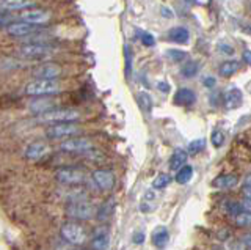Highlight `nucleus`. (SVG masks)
Wrapping results in <instances>:
<instances>
[{
	"label": "nucleus",
	"instance_id": "1",
	"mask_svg": "<svg viewBox=\"0 0 251 250\" xmlns=\"http://www.w3.org/2000/svg\"><path fill=\"white\" fill-rule=\"evenodd\" d=\"M61 83L57 79H36L25 85L24 93L28 96H53L61 91Z\"/></svg>",
	"mask_w": 251,
	"mask_h": 250
},
{
	"label": "nucleus",
	"instance_id": "2",
	"mask_svg": "<svg viewBox=\"0 0 251 250\" xmlns=\"http://www.w3.org/2000/svg\"><path fill=\"white\" fill-rule=\"evenodd\" d=\"M61 238L66 242L73 246H83L86 241H88V233L83 228L80 223L77 222H66L61 225L60 228Z\"/></svg>",
	"mask_w": 251,
	"mask_h": 250
},
{
	"label": "nucleus",
	"instance_id": "3",
	"mask_svg": "<svg viewBox=\"0 0 251 250\" xmlns=\"http://www.w3.org/2000/svg\"><path fill=\"white\" fill-rule=\"evenodd\" d=\"M96 206L85 200H74L66 206L68 217L74 219V221H90L91 217L96 216Z\"/></svg>",
	"mask_w": 251,
	"mask_h": 250
},
{
	"label": "nucleus",
	"instance_id": "4",
	"mask_svg": "<svg viewBox=\"0 0 251 250\" xmlns=\"http://www.w3.org/2000/svg\"><path fill=\"white\" fill-rule=\"evenodd\" d=\"M80 120V112L74 109H52L43 113H38V121L41 123H63Z\"/></svg>",
	"mask_w": 251,
	"mask_h": 250
},
{
	"label": "nucleus",
	"instance_id": "5",
	"mask_svg": "<svg viewBox=\"0 0 251 250\" xmlns=\"http://www.w3.org/2000/svg\"><path fill=\"white\" fill-rule=\"evenodd\" d=\"M80 132V128L77 126L75 121H63L53 123L52 126L46 129V137L49 139H69L74 137Z\"/></svg>",
	"mask_w": 251,
	"mask_h": 250
},
{
	"label": "nucleus",
	"instance_id": "6",
	"mask_svg": "<svg viewBox=\"0 0 251 250\" xmlns=\"http://www.w3.org/2000/svg\"><path fill=\"white\" fill-rule=\"evenodd\" d=\"M60 150L73 154H88L91 150H94V145L86 137H69L60 143Z\"/></svg>",
	"mask_w": 251,
	"mask_h": 250
},
{
	"label": "nucleus",
	"instance_id": "7",
	"mask_svg": "<svg viewBox=\"0 0 251 250\" xmlns=\"http://www.w3.org/2000/svg\"><path fill=\"white\" fill-rule=\"evenodd\" d=\"M55 52V48L46 43H25L19 48V54L28 58H44Z\"/></svg>",
	"mask_w": 251,
	"mask_h": 250
},
{
	"label": "nucleus",
	"instance_id": "8",
	"mask_svg": "<svg viewBox=\"0 0 251 250\" xmlns=\"http://www.w3.org/2000/svg\"><path fill=\"white\" fill-rule=\"evenodd\" d=\"M57 181L66 186H75V184H82L85 181V173L80 168H74V167H65V168H58L57 173H55Z\"/></svg>",
	"mask_w": 251,
	"mask_h": 250
},
{
	"label": "nucleus",
	"instance_id": "9",
	"mask_svg": "<svg viewBox=\"0 0 251 250\" xmlns=\"http://www.w3.org/2000/svg\"><path fill=\"white\" fill-rule=\"evenodd\" d=\"M41 28L38 24H31V22H27V21H19V22H13L6 27V32L10 33L11 36H19V38H24V36H28L31 33L38 32V30Z\"/></svg>",
	"mask_w": 251,
	"mask_h": 250
},
{
	"label": "nucleus",
	"instance_id": "10",
	"mask_svg": "<svg viewBox=\"0 0 251 250\" xmlns=\"http://www.w3.org/2000/svg\"><path fill=\"white\" fill-rule=\"evenodd\" d=\"M19 19L31 22V24L43 26L50 19V13L46 10H41V8H27L19 14Z\"/></svg>",
	"mask_w": 251,
	"mask_h": 250
},
{
	"label": "nucleus",
	"instance_id": "11",
	"mask_svg": "<svg viewBox=\"0 0 251 250\" xmlns=\"http://www.w3.org/2000/svg\"><path fill=\"white\" fill-rule=\"evenodd\" d=\"M93 181L100 191L108 192V191H112L115 186V176L110 170H96L93 173Z\"/></svg>",
	"mask_w": 251,
	"mask_h": 250
},
{
	"label": "nucleus",
	"instance_id": "12",
	"mask_svg": "<svg viewBox=\"0 0 251 250\" xmlns=\"http://www.w3.org/2000/svg\"><path fill=\"white\" fill-rule=\"evenodd\" d=\"M49 153H50V146L46 142H33L24 150V156L30 161H39L46 158Z\"/></svg>",
	"mask_w": 251,
	"mask_h": 250
},
{
	"label": "nucleus",
	"instance_id": "13",
	"mask_svg": "<svg viewBox=\"0 0 251 250\" xmlns=\"http://www.w3.org/2000/svg\"><path fill=\"white\" fill-rule=\"evenodd\" d=\"M61 74V68L55 63H46L39 65L33 69V76L38 79H57Z\"/></svg>",
	"mask_w": 251,
	"mask_h": 250
},
{
	"label": "nucleus",
	"instance_id": "14",
	"mask_svg": "<svg viewBox=\"0 0 251 250\" xmlns=\"http://www.w3.org/2000/svg\"><path fill=\"white\" fill-rule=\"evenodd\" d=\"M223 103H225V107L232 111V109H237L242 106L243 103V95L239 88H227L223 95Z\"/></svg>",
	"mask_w": 251,
	"mask_h": 250
},
{
	"label": "nucleus",
	"instance_id": "15",
	"mask_svg": "<svg viewBox=\"0 0 251 250\" xmlns=\"http://www.w3.org/2000/svg\"><path fill=\"white\" fill-rule=\"evenodd\" d=\"M108 241H110V233L105 226H99V228L93 233V238H91V247L93 249H107L108 247Z\"/></svg>",
	"mask_w": 251,
	"mask_h": 250
},
{
	"label": "nucleus",
	"instance_id": "16",
	"mask_svg": "<svg viewBox=\"0 0 251 250\" xmlns=\"http://www.w3.org/2000/svg\"><path fill=\"white\" fill-rule=\"evenodd\" d=\"M57 104H58L57 101H55L53 98H50V96H38V99L30 104V109L35 113H43V112H47V111H52V109H55V106H57Z\"/></svg>",
	"mask_w": 251,
	"mask_h": 250
},
{
	"label": "nucleus",
	"instance_id": "17",
	"mask_svg": "<svg viewBox=\"0 0 251 250\" xmlns=\"http://www.w3.org/2000/svg\"><path fill=\"white\" fill-rule=\"evenodd\" d=\"M239 183V178L232 175V173H226V175H220L217 176L214 181H212V186L217 187V189H232Z\"/></svg>",
	"mask_w": 251,
	"mask_h": 250
},
{
	"label": "nucleus",
	"instance_id": "18",
	"mask_svg": "<svg viewBox=\"0 0 251 250\" xmlns=\"http://www.w3.org/2000/svg\"><path fill=\"white\" fill-rule=\"evenodd\" d=\"M30 6H33L31 0H0V8L6 11L27 10Z\"/></svg>",
	"mask_w": 251,
	"mask_h": 250
},
{
	"label": "nucleus",
	"instance_id": "19",
	"mask_svg": "<svg viewBox=\"0 0 251 250\" xmlns=\"http://www.w3.org/2000/svg\"><path fill=\"white\" fill-rule=\"evenodd\" d=\"M195 101H196V95L190 88H180L175 95V103L177 106H192Z\"/></svg>",
	"mask_w": 251,
	"mask_h": 250
},
{
	"label": "nucleus",
	"instance_id": "20",
	"mask_svg": "<svg viewBox=\"0 0 251 250\" xmlns=\"http://www.w3.org/2000/svg\"><path fill=\"white\" fill-rule=\"evenodd\" d=\"M168 38H170V41L185 44L188 41V38H190V33H188V30L185 27H175L168 32Z\"/></svg>",
	"mask_w": 251,
	"mask_h": 250
},
{
	"label": "nucleus",
	"instance_id": "21",
	"mask_svg": "<svg viewBox=\"0 0 251 250\" xmlns=\"http://www.w3.org/2000/svg\"><path fill=\"white\" fill-rule=\"evenodd\" d=\"M168 239H170L168 230L165 226H157L152 233V244L155 247H165L168 244Z\"/></svg>",
	"mask_w": 251,
	"mask_h": 250
},
{
	"label": "nucleus",
	"instance_id": "22",
	"mask_svg": "<svg viewBox=\"0 0 251 250\" xmlns=\"http://www.w3.org/2000/svg\"><path fill=\"white\" fill-rule=\"evenodd\" d=\"M188 159V153L184 150H176L171 154L170 158V168L171 170H179L182 166H185V162Z\"/></svg>",
	"mask_w": 251,
	"mask_h": 250
},
{
	"label": "nucleus",
	"instance_id": "23",
	"mask_svg": "<svg viewBox=\"0 0 251 250\" xmlns=\"http://www.w3.org/2000/svg\"><path fill=\"white\" fill-rule=\"evenodd\" d=\"M200 61L198 60H188L185 61V65L180 66V74H182L185 79H190V77H195L200 73Z\"/></svg>",
	"mask_w": 251,
	"mask_h": 250
},
{
	"label": "nucleus",
	"instance_id": "24",
	"mask_svg": "<svg viewBox=\"0 0 251 250\" xmlns=\"http://www.w3.org/2000/svg\"><path fill=\"white\" fill-rule=\"evenodd\" d=\"M239 69H240V61L229 60V61H225V63L220 65L218 73H220V76H223V77H229V76L237 73Z\"/></svg>",
	"mask_w": 251,
	"mask_h": 250
},
{
	"label": "nucleus",
	"instance_id": "25",
	"mask_svg": "<svg viewBox=\"0 0 251 250\" xmlns=\"http://www.w3.org/2000/svg\"><path fill=\"white\" fill-rule=\"evenodd\" d=\"M113 208H115V201H113V198L107 200V201L104 203V205H102V206L98 209V213H96V216H98L99 221H107V219H108L110 216H112Z\"/></svg>",
	"mask_w": 251,
	"mask_h": 250
},
{
	"label": "nucleus",
	"instance_id": "26",
	"mask_svg": "<svg viewBox=\"0 0 251 250\" xmlns=\"http://www.w3.org/2000/svg\"><path fill=\"white\" fill-rule=\"evenodd\" d=\"M193 176V167L190 166H182L176 173V181L179 184H187Z\"/></svg>",
	"mask_w": 251,
	"mask_h": 250
},
{
	"label": "nucleus",
	"instance_id": "27",
	"mask_svg": "<svg viewBox=\"0 0 251 250\" xmlns=\"http://www.w3.org/2000/svg\"><path fill=\"white\" fill-rule=\"evenodd\" d=\"M170 183H171V176L168 173H160V175H157V178H154L152 187L154 189H163V187H167Z\"/></svg>",
	"mask_w": 251,
	"mask_h": 250
},
{
	"label": "nucleus",
	"instance_id": "28",
	"mask_svg": "<svg viewBox=\"0 0 251 250\" xmlns=\"http://www.w3.org/2000/svg\"><path fill=\"white\" fill-rule=\"evenodd\" d=\"M234 219H235V225L237 226H251V213L250 211H240V213Z\"/></svg>",
	"mask_w": 251,
	"mask_h": 250
},
{
	"label": "nucleus",
	"instance_id": "29",
	"mask_svg": "<svg viewBox=\"0 0 251 250\" xmlns=\"http://www.w3.org/2000/svg\"><path fill=\"white\" fill-rule=\"evenodd\" d=\"M223 208H225V213L232 217H235L242 211V205L237 201H226Z\"/></svg>",
	"mask_w": 251,
	"mask_h": 250
},
{
	"label": "nucleus",
	"instance_id": "30",
	"mask_svg": "<svg viewBox=\"0 0 251 250\" xmlns=\"http://www.w3.org/2000/svg\"><path fill=\"white\" fill-rule=\"evenodd\" d=\"M204 146H206V140L204 139H196V140H192L190 145H188V153L190 154H198L204 150Z\"/></svg>",
	"mask_w": 251,
	"mask_h": 250
},
{
	"label": "nucleus",
	"instance_id": "31",
	"mask_svg": "<svg viewBox=\"0 0 251 250\" xmlns=\"http://www.w3.org/2000/svg\"><path fill=\"white\" fill-rule=\"evenodd\" d=\"M210 140H212V145H214L215 148L223 146V145H225V140H226V137H225V132H223L222 129H215L214 132H212V137H210Z\"/></svg>",
	"mask_w": 251,
	"mask_h": 250
},
{
	"label": "nucleus",
	"instance_id": "32",
	"mask_svg": "<svg viewBox=\"0 0 251 250\" xmlns=\"http://www.w3.org/2000/svg\"><path fill=\"white\" fill-rule=\"evenodd\" d=\"M168 58H171L173 61H176V63H179V61H182L187 58V54L184 51H177V49H170L167 52Z\"/></svg>",
	"mask_w": 251,
	"mask_h": 250
},
{
	"label": "nucleus",
	"instance_id": "33",
	"mask_svg": "<svg viewBox=\"0 0 251 250\" xmlns=\"http://www.w3.org/2000/svg\"><path fill=\"white\" fill-rule=\"evenodd\" d=\"M151 106H152L151 98H149L146 93H141V95H140V107L145 109L146 112H149V111H151Z\"/></svg>",
	"mask_w": 251,
	"mask_h": 250
},
{
	"label": "nucleus",
	"instance_id": "34",
	"mask_svg": "<svg viewBox=\"0 0 251 250\" xmlns=\"http://www.w3.org/2000/svg\"><path fill=\"white\" fill-rule=\"evenodd\" d=\"M140 38H141V43H143L145 46H148V48H151V46L155 44V38H154L151 33L141 32V33H140Z\"/></svg>",
	"mask_w": 251,
	"mask_h": 250
},
{
	"label": "nucleus",
	"instance_id": "35",
	"mask_svg": "<svg viewBox=\"0 0 251 250\" xmlns=\"http://www.w3.org/2000/svg\"><path fill=\"white\" fill-rule=\"evenodd\" d=\"M240 242H242L243 246H247L248 249H251V233L243 234V236L240 238Z\"/></svg>",
	"mask_w": 251,
	"mask_h": 250
},
{
	"label": "nucleus",
	"instance_id": "36",
	"mask_svg": "<svg viewBox=\"0 0 251 250\" xmlns=\"http://www.w3.org/2000/svg\"><path fill=\"white\" fill-rule=\"evenodd\" d=\"M143 241H145V234L141 231H137L133 234V242H135V244H143Z\"/></svg>",
	"mask_w": 251,
	"mask_h": 250
},
{
	"label": "nucleus",
	"instance_id": "37",
	"mask_svg": "<svg viewBox=\"0 0 251 250\" xmlns=\"http://www.w3.org/2000/svg\"><path fill=\"white\" fill-rule=\"evenodd\" d=\"M220 51H222L223 54H226V56H232L234 54V49L231 48V46H225V44L220 46Z\"/></svg>",
	"mask_w": 251,
	"mask_h": 250
},
{
	"label": "nucleus",
	"instance_id": "38",
	"mask_svg": "<svg viewBox=\"0 0 251 250\" xmlns=\"http://www.w3.org/2000/svg\"><path fill=\"white\" fill-rule=\"evenodd\" d=\"M162 16L163 18H168V19H171L173 16H175V14H173V11L170 10V8H167V6H162Z\"/></svg>",
	"mask_w": 251,
	"mask_h": 250
},
{
	"label": "nucleus",
	"instance_id": "39",
	"mask_svg": "<svg viewBox=\"0 0 251 250\" xmlns=\"http://www.w3.org/2000/svg\"><path fill=\"white\" fill-rule=\"evenodd\" d=\"M157 88H159L162 93H168L170 91V85L167 82H159V83H157Z\"/></svg>",
	"mask_w": 251,
	"mask_h": 250
},
{
	"label": "nucleus",
	"instance_id": "40",
	"mask_svg": "<svg viewBox=\"0 0 251 250\" xmlns=\"http://www.w3.org/2000/svg\"><path fill=\"white\" fill-rule=\"evenodd\" d=\"M204 85H206V87H214V85L217 83V81H215V77H207V79H204V82H202Z\"/></svg>",
	"mask_w": 251,
	"mask_h": 250
},
{
	"label": "nucleus",
	"instance_id": "41",
	"mask_svg": "<svg viewBox=\"0 0 251 250\" xmlns=\"http://www.w3.org/2000/svg\"><path fill=\"white\" fill-rule=\"evenodd\" d=\"M240 205H242V208L245 209V211H250V213H251V198H247V200L240 201Z\"/></svg>",
	"mask_w": 251,
	"mask_h": 250
},
{
	"label": "nucleus",
	"instance_id": "42",
	"mask_svg": "<svg viewBox=\"0 0 251 250\" xmlns=\"http://www.w3.org/2000/svg\"><path fill=\"white\" fill-rule=\"evenodd\" d=\"M243 195H245L247 198H251V186L245 184V187H243Z\"/></svg>",
	"mask_w": 251,
	"mask_h": 250
},
{
	"label": "nucleus",
	"instance_id": "43",
	"mask_svg": "<svg viewBox=\"0 0 251 250\" xmlns=\"http://www.w3.org/2000/svg\"><path fill=\"white\" fill-rule=\"evenodd\" d=\"M243 60H245L248 65H251V52L250 51H247L245 54H243Z\"/></svg>",
	"mask_w": 251,
	"mask_h": 250
},
{
	"label": "nucleus",
	"instance_id": "44",
	"mask_svg": "<svg viewBox=\"0 0 251 250\" xmlns=\"http://www.w3.org/2000/svg\"><path fill=\"white\" fill-rule=\"evenodd\" d=\"M245 184H247V186H251V175L245 176Z\"/></svg>",
	"mask_w": 251,
	"mask_h": 250
},
{
	"label": "nucleus",
	"instance_id": "45",
	"mask_svg": "<svg viewBox=\"0 0 251 250\" xmlns=\"http://www.w3.org/2000/svg\"><path fill=\"white\" fill-rule=\"evenodd\" d=\"M188 2H190V3H192V0H188Z\"/></svg>",
	"mask_w": 251,
	"mask_h": 250
},
{
	"label": "nucleus",
	"instance_id": "46",
	"mask_svg": "<svg viewBox=\"0 0 251 250\" xmlns=\"http://www.w3.org/2000/svg\"><path fill=\"white\" fill-rule=\"evenodd\" d=\"M250 32H251V28H250Z\"/></svg>",
	"mask_w": 251,
	"mask_h": 250
}]
</instances>
